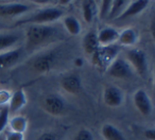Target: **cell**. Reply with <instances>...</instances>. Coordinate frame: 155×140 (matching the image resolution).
Wrapping results in <instances>:
<instances>
[{
	"label": "cell",
	"mask_w": 155,
	"mask_h": 140,
	"mask_svg": "<svg viewBox=\"0 0 155 140\" xmlns=\"http://www.w3.org/2000/svg\"><path fill=\"white\" fill-rule=\"evenodd\" d=\"M106 73L115 79H127L133 73V68L127 60L116 57L106 69Z\"/></svg>",
	"instance_id": "3957f363"
},
{
	"label": "cell",
	"mask_w": 155,
	"mask_h": 140,
	"mask_svg": "<svg viewBox=\"0 0 155 140\" xmlns=\"http://www.w3.org/2000/svg\"><path fill=\"white\" fill-rule=\"evenodd\" d=\"M9 117H10V110L8 105H2L0 107V135L3 132V129L7 127L9 123Z\"/></svg>",
	"instance_id": "603a6c76"
},
{
	"label": "cell",
	"mask_w": 155,
	"mask_h": 140,
	"mask_svg": "<svg viewBox=\"0 0 155 140\" xmlns=\"http://www.w3.org/2000/svg\"><path fill=\"white\" fill-rule=\"evenodd\" d=\"M124 96L120 88L116 86H107L103 91L104 103L110 107H119L123 103Z\"/></svg>",
	"instance_id": "ba28073f"
},
{
	"label": "cell",
	"mask_w": 155,
	"mask_h": 140,
	"mask_svg": "<svg viewBox=\"0 0 155 140\" xmlns=\"http://www.w3.org/2000/svg\"><path fill=\"white\" fill-rule=\"evenodd\" d=\"M73 140H94V135L89 129H82L78 132Z\"/></svg>",
	"instance_id": "d4e9b609"
},
{
	"label": "cell",
	"mask_w": 155,
	"mask_h": 140,
	"mask_svg": "<svg viewBox=\"0 0 155 140\" xmlns=\"http://www.w3.org/2000/svg\"><path fill=\"white\" fill-rule=\"evenodd\" d=\"M63 24L66 31L71 35H79L81 33V24L74 16H66L63 19Z\"/></svg>",
	"instance_id": "d6986e66"
},
{
	"label": "cell",
	"mask_w": 155,
	"mask_h": 140,
	"mask_svg": "<svg viewBox=\"0 0 155 140\" xmlns=\"http://www.w3.org/2000/svg\"><path fill=\"white\" fill-rule=\"evenodd\" d=\"M54 63H55V54L49 52V53L39 55L33 63V68L37 72L44 73V72H48L51 70Z\"/></svg>",
	"instance_id": "8fae6325"
},
{
	"label": "cell",
	"mask_w": 155,
	"mask_h": 140,
	"mask_svg": "<svg viewBox=\"0 0 155 140\" xmlns=\"http://www.w3.org/2000/svg\"><path fill=\"white\" fill-rule=\"evenodd\" d=\"M29 10L30 7L26 3H5V5H0V16L14 17V16H19L27 13Z\"/></svg>",
	"instance_id": "9c48e42d"
},
{
	"label": "cell",
	"mask_w": 155,
	"mask_h": 140,
	"mask_svg": "<svg viewBox=\"0 0 155 140\" xmlns=\"http://www.w3.org/2000/svg\"><path fill=\"white\" fill-rule=\"evenodd\" d=\"M82 46H83V49H84L85 53L91 56L93 55V54L100 48V44H99V41H98L97 33L93 32V31L86 33V34L84 35V37H83Z\"/></svg>",
	"instance_id": "9a60e30c"
},
{
	"label": "cell",
	"mask_w": 155,
	"mask_h": 140,
	"mask_svg": "<svg viewBox=\"0 0 155 140\" xmlns=\"http://www.w3.org/2000/svg\"><path fill=\"white\" fill-rule=\"evenodd\" d=\"M127 5L125 1H112V5H110V13H108V16L107 18L108 19H112L114 18L115 16H119L121 13V9H122L124 5Z\"/></svg>",
	"instance_id": "cb8c5ba5"
},
{
	"label": "cell",
	"mask_w": 155,
	"mask_h": 140,
	"mask_svg": "<svg viewBox=\"0 0 155 140\" xmlns=\"http://www.w3.org/2000/svg\"><path fill=\"white\" fill-rule=\"evenodd\" d=\"M5 140H25V136L24 134L15 133V132L10 131L7 134V136H5Z\"/></svg>",
	"instance_id": "4316f807"
},
{
	"label": "cell",
	"mask_w": 155,
	"mask_h": 140,
	"mask_svg": "<svg viewBox=\"0 0 155 140\" xmlns=\"http://www.w3.org/2000/svg\"><path fill=\"white\" fill-rule=\"evenodd\" d=\"M63 14H64L63 11L58 8H45V9L36 12L29 17L18 20L16 24H47L49 22H54L58 19H60L63 16Z\"/></svg>",
	"instance_id": "7a4b0ae2"
},
{
	"label": "cell",
	"mask_w": 155,
	"mask_h": 140,
	"mask_svg": "<svg viewBox=\"0 0 155 140\" xmlns=\"http://www.w3.org/2000/svg\"><path fill=\"white\" fill-rule=\"evenodd\" d=\"M133 102L136 109L142 116H149L153 110V105L148 93L143 89H138L133 96Z\"/></svg>",
	"instance_id": "8992f818"
},
{
	"label": "cell",
	"mask_w": 155,
	"mask_h": 140,
	"mask_svg": "<svg viewBox=\"0 0 155 140\" xmlns=\"http://www.w3.org/2000/svg\"><path fill=\"white\" fill-rule=\"evenodd\" d=\"M143 135L147 139L149 140H155V131L154 129H147L143 132Z\"/></svg>",
	"instance_id": "f1b7e54d"
},
{
	"label": "cell",
	"mask_w": 155,
	"mask_h": 140,
	"mask_svg": "<svg viewBox=\"0 0 155 140\" xmlns=\"http://www.w3.org/2000/svg\"><path fill=\"white\" fill-rule=\"evenodd\" d=\"M37 140H58V137L55 135H53L52 133H45L43 135H41Z\"/></svg>",
	"instance_id": "83f0119b"
},
{
	"label": "cell",
	"mask_w": 155,
	"mask_h": 140,
	"mask_svg": "<svg viewBox=\"0 0 155 140\" xmlns=\"http://www.w3.org/2000/svg\"><path fill=\"white\" fill-rule=\"evenodd\" d=\"M63 89L70 95H78L82 89V82L79 76L70 74V76L64 77L61 81Z\"/></svg>",
	"instance_id": "7c38bea8"
},
{
	"label": "cell",
	"mask_w": 155,
	"mask_h": 140,
	"mask_svg": "<svg viewBox=\"0 0 155 140\" xmlns=\"http://www.w3.org/2000/svg\"><path fill=\"white\" fill-rule=\"evenodd\" d=\"M9 124H10V127H11L12 132L24 134L27 126H28V121L22 116H15V117H13L11 120H9Z\"/></svg>",
	"instance_id": "44dd1931"
},
{
	"label": "cell",
	"mask_w": 155,
	"mask_h": 140,
	"mask_svg": "<svg viewBox=\"0 0 155 140\" xmlns=\"http://www.w3.org/2000/svg\"><path fill=\"white\" fill-rule=\"evenodd\" d=\"M150 1L148 0H137V1H133L131 2L122 12L120 13V15L118 16L119 20L127 19V18L133 17L138 14H140L149 5Z\"/></svg>",
	"instance_id": "30bf717a"
},
{
	"label": "cell",
	"mask_w": 155,
	"mask_h": 140,
	"mask_svg": "<svg viewBox=\"0 0 155 140\" xmlns=\"http://www.w3.org/2000/svg\"><path fill=\"white\" fill-rule=\"evenodd\" d=\"M118 53V47L116 46H105V47H100L95 53L91 55L93 64L100 68L110 65L113 60L116 58Z\"/></svg>",
	"instance_id": "277c9868"
},
{
	"label": "cell",
	"mask_w": 155,
	"mask_h": 140,
	"mask_svg": "<svg viewBox=\"0 0 155 140\" xmlns=\"http://www.w3.org/2000/svg\"><path fill=\"white\" fill-rule=\"evenodd\" d=\"M43 106L48 114L52 116H60L66 109V102L58 95H50L45 98Z\"/></svg>",
	"instance_id": "52a82bcc"
},
{
	"label": "cell",
	"mask_w": 155,
	"mask_h": 140,
	"mask_svg": "<svg viewBox=\"0 0 155 140\" xmlns=\"http://www.w3.org/2000/svg\"><path fill=\"white\" fill-rule=\"evenodd\" d=\"M0 140H5V138H2V137H0Z\"/></svg>",
	"instance_id": "f546056e"
},
{
	"label": "cell",
	"mask_w": 155,
	"mask_h": 140,
	"mask_svg": "<svg viewBox=\"0 0 155 140\" xmlns=\"http://www.w3.org/2000/svg\"><path fill=\"white\" fill-rule=\"evenodd\" d=\"M125 54H127V62L132 68L135 69L139 76H146L148 72V60H147L146 53L140 49H131L127 51Z\"/></svg>",
	"instance_id": "5b68a950"
},
{
	"label": "cell",
	"mask_w": 155,
	"mask_h": 140,
	"mask_svg": "<svg viewBox=\"0 0 155 140\" xmlns=\"http://www.w3.org/2000/svg\"><path fill=\"white\" fill-rule=\"evenodd\" d=\"M81 7H82V16L84 18V21L87 24H91L94 20V16H95V2L94 1H83Z\"/></svg>",
	"instance_id": "7402d4cb"
},
{
	"label": "cell",
	"mask_w": 155,
	"mask_h": 140,
	"mask_svg": "<svg viewBox=\"0 0 155 140\" xmlns=\"http://www.w3.org/2000/svg\"><path fill=\"white\" fill-rule=\"evenodd\" d=\"M56 29L48 24H32L27 30V41L29 46L36 47L45 44L55 35Z\"/></svg>",
	"instance_id": "6da1fadb"
},
{
	"label": "cell",
	"mask_w": 155,
	"mask_h": 140,
	"mask_svg": "<svg viewBox=\"0 0 155 140\" xmlns=\"http://www.w3.org/2000/svg\"><path fill=\"white\" fill-rule=\"evenodd\" d=\"M22 55L21 49H13L5 53H0V70L14 66Z\"/></svg>",
	"instance_id": "4fadbf2b"
},
{
	"label": "cell",
	"mask_w": 155,
	"mask_h": 140,
	"mask_svg": "<svg viewBox=\"0 0 155 140\" xmlns=\"http://www.w3.org/2000/svg\"><path fill=\"white\" fill-rule=\"evenodd\" d=\"M101 135L105 140H127L125 136L115 125L105 123L101 127Z\"/></svg>",
	"instance_id": "e0dca14e"
},
{
	"label": "cell",
	"mask_w": 155,
	"mask_h": 140,
	"mask_svg": "<svg viewBox=\"0 0 155 140\" xmlns=\"http://www.w3.org/2000/svg\"><path fill=\"white\" fill-rule=\"evenodd\" d=\"M27 103V97L26 93L22 89H19V90H16L15 93L12 95V98L10 100V104L9 106V110L10 114L11 112H16L17 110L21 109Z\"/></svg>",
	"instance_id": "2e32d148"
},
{
	"label": "cell",
	"mask_w": 155,
	"mask_h": 140,
	"mask_svg": "<svg viewBox=\"0 0 155 140\" xmlns=\"http://www.w3.org/2000/svg\"><path fill=\"white\" fill-rule=\"evenodd\" d=\"M19 41V36L14 33H0V51L9 49Z\"/></svg>",
	"instance_id": "ffe728a7"
},
{
	"label": "cell",
	"mask_w": 155,
	"mask_h": 140,
	"mask_svg": "<svg viewBox=\"0 0 155 140\" xmlns=\"http://www.w3.org/2000/svg\"><path fill=\"white\" fill-rule=\"evenodd\" d=\"M138 34L133 28L124 29L121 33H119L118 43L122 46H133L137 43Z\"/></svg>",
	"instance_id": "ac0fdd59"
},
{
	"label": "cell",
	"mask_w": 155,
	"mask_h": 140,
	"mask_svg": "<svg viewBox=\"0 0 155 140\" xmlns=\"http://www.w3.org/2000/svg\"><path fill=\"white\" fill-rule=\"evenodd\" d=\"M110 5H112V1H110V0H106V1H102L101 2V7H100L99 11V17L101 19L107 18L110 10Z\"/></svg>",
	"instance_id": "484cf974"
},
{
	"label": "cell",
	"mask_w": 155,
	"mask_h": 140,
	"mask_svg": "<svg viewBox=\"0 0 155 140\" xmlns=\"http://www.w3.org/2000/svg\"><path fill=\"white\" fill-rule=\"evenodd\" d=\"M119 32L114 28L110 27H106L100 30V32L97 34L98 41H99L100 46H110L113 43L118 41Z\"/></svg>",
	"instance_id": "5bb4252c"
}]
</instances>
